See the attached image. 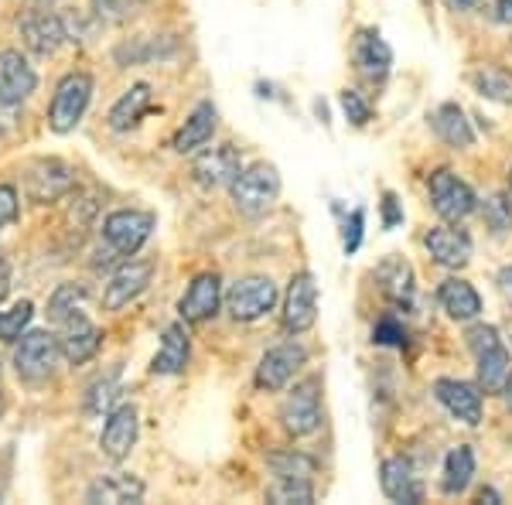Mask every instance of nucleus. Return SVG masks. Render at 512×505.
Here are the masks:
<instances>
[{"label":"nucleus","instance_id":"f257e3e1","mask_svg":"<svg viewBox=\"0 0 512 505\" xmlns=\"http://www.w3.org/2000/svg\"><path fill=\"white\" fill-rule=\"evenodd\" d=\"M465 345H468V352L475 355L478 386H482L485 393H499L502 383H506V376H509V369H512V359H509V349L502 345L495 325L468 328Z\"/></svg>","mask_w":512,"mask_h":505},{"label":"nucleus","instance_id":"f03ea898","mask_svg":"<svg viewBox=\"0 0 512 505\" xmlns=\"http://www.w3.org/2000/svg\"><path fill=\"white\" fill-rule=\"evenodd\" d=\"M229 192H233V205L243 215H263L270 209V205L277 202L280 195V175L274 164H250V168H243L236 175V181L229 185Z\"/></svg>","mask_w":512,"mask_h":505},{"label":"nucleus","instance_id":"7ed1b4c3","mask_svg":"<svg viewBox=\"0 0 512 505\" xmlns=\"http://www.w3.org/2000/svg\"><path fill=\"white\" fill-rule=\"evenodd\" d=\"M89 99H93V79L86 72H69L55 86L52 106H48V127L55 134H72L79 127V120L86 117Z\"/></svg>","mask_w":512,"mask_h":505},{"label":"nucleus","instance_id":"20e7f679","mask_svg":"<svg viewBox=\"0 0 512 505\" xmlns=\"http://www.w3.org/2000/svg\"><path fill=\"white\" fill-rule=\"evenodd\" d=\"M427 192H431L434 212L441 215L444 222H461L478 209L475 192L458 175H454L451 168L431 171V178H427Z\"/></svg>","mask_w":512,"mask_h":505},{"label":"nucleus","instance_id":"39448f33","mask_svg":"<svg viewBox=\"0 0 512 505\" xmlns=\"http://www.w3.org/2000/svg\"><path fill=\"white\" fill-rule=\"evenodd\" d=\"M154 226H158V219H154L151 212H137V209H120L113 215H106L103 222V239L110 243L113 253L120 256H134L140 246L151 239Z\"/></svg>","mask_w":512,"mask_h":505},{"label":"nucleus","instance_id":"423d86ee","mask_svg":"<svg viewBox=\"0 0 512 505\" xmlns=\"http://www.w3.org/2000/svg\"><path fill=\"white\" fill-rule=\"evenodd\" d=\"M280 424L291 437H308L321 427V393H318V379L294 386L287 393V400L280 403Z\"/></svg>","mask_w":512,"mask_h":505},{"label":"nucleus","instance_id":"0eeeda50","mask_svg":"<svg viewBox=\"0 0 512 505\" xmlns=\"http://www.w3.org/2000/svg\"><path fill=\"white\" fill-rule=\"evenodd\" d=\"M62 345L52 331H28L14 349V366L24 379H48L59 366Z\"/></svg>","mask_w":512,"mask_h":505},{"label":"nucleus","instance_id":"6e6552de","mask_svg":"<svg viewBox=\"0 0 512 505\" xmlns=\"http://www.w3.org/2000/svg\"><path fill=\"white\" fill-rule=\"evenodd\" d=\"M277 304V284L270 277H243L229 287L226 308L236 321H256Z\"/></svg>","mask_w":512,"mask_h":505},{"label":"nucleus","instance_id":"1a4fd4ad","mask_svg":"<svg viewBox=\"0 0 512 505\" xmlns=\"http://www.w3.org/2000/svg\"><path fill=\"white\" fill-rule=\"evenodd\" d=\"M318 321V284L308 270H301L284 297V328L291 335H304Z\"/></svg>","mask_w":512,"mask_h":505},{"label":"nucleus","instance_id":"9d476101","mask_svg":"<svg viewBox=\"0 0 512 505\" xmlns=\"http://www.w3.org/2000/svg\"><path fill=\"white\" fill-rule=\"evenodd\" d=\"M304 362H308V349H304L301 342L277 345V349H270L260 359V366H256V386L267 389V393H277V389H284L291 383L294 372L301 369Z\"/></svg>","mask_w":512,"mask_h":505},{"label":"nucleus","instance_id":"9b49d317","mask_svg":"<svg viewBox=\"0 0 512 505\" xmlns=\"http://www.w3.org/2000/svg\"><path fill=\"white\" fill-rule=\"evenodd\" d=\"M35 86L38 76L28 59L21 52H14V48H4L0 52V106H21L35 93Z\"/></svg>","mask_w":512,"mask_h":505},{"label":"nucleus","instance_id":"f8f14e48","mask_svg":"<svg viewBox=\"0 0 512 505\" xmlns=\"http://www.w3.org/2000/svg\"><path fill=\"white\" fill-rule=\"evenodd\" d=\"M434 396L451 417H458L461 424L475 427L482 420V386L465 383V379H437Z\"/></svg>","mask_w":512,"mask_h":505},{"label":"nucleus","instance_id":"ddd939ff","mask_svg":"<svg viewBox=\"0 0 512 505\" xmlns=\"http://www.w3.org/2000/svg\"><path fill=\"white\" fill-rule=\"evenodd\" d=\"M137 444V407L134 403H123L106 417L103 437H99V451L110 461H123Z\"/></svg>","mask_w":512,"mask_h":505},{"label":"nucleus","instance_id":"4468645a","mask_svg":"<svg viewBox=\"0 0 512 505\" xmlns=\"http://www.w3.org/2000/svg\"><path fill=\"white\" fill-rule=\"evenodd\" d=\"M239 171H243V157H239L233 144H222L198 157L192 175L202 188H222V185H233Z\"/></svg>","mask_w":512,"mask_h":505},{"label":"nucleus","instance_id":"2eb2a0df","mask_svg":"<svg viewBox=\"0 0 512 505\" xmlns=\"http://www.w3.org/2000/svg\"><path fill=\"white\" fill-rule=\"evenodd\" d=\"M219 301H222V280L219 273H198V277L188 284L185 297L178 301V311L185 321H209L216 318L219 311Z\"/></svg>","mask_w":512,"mask_h":505},{"label":"nucleus","instance_id":"dca6fc26","mask_svg":"<svg viewBox=\"0 0 512 505\" xmlns=\"http://www.w3.org/2000/svg\"><path fill=\"white\" fill-rule=\"evenodd\" d=\"M62 325H65V331L59 338V345H62L65 359H69L72 366H82V362L93 359L99 352V345H103V331H99L82 311H76L72 318H65Z\"/></svg>","mask_w":512,"mask_h":505},{"label":"nucleus","instance_id":"f3484780","mask_svg":"<svg viewBox=\"0 0 512 505\" xmlns=\"http://www.w3.org/2000/svg\"><path fill=\"white\" fill-rule=\"evenodd\" d=\"M424 246H427V253L448 270H461L472 260V236H468L465 229H451V226L427 229Z\"/></svg>","mask_w":512,"mask_h":505},{"label":"nucleus","instance_id":"a211bd4d","mask_svg":"<svg viewBox=\"0 0 512 505\" xmlns=\"http://www.w3.org/2000/svg\"><path fill=\"white\" fill-rule=\"evenodd\" d=\"M151 277H154L151 263H123V267L110 277V284H106V294H103L106 311H120L123 304H130L134 297L144 294L147 284H151Z\"/></svg>","mask_w":512,"mask_h":505},{"label":"nucleus","instance_id":"6ab92c4d","mask_svg":"<svg viewBox=\"0 0 512 505\" xmlns=\"http://www.w3.org/2000/svg\"><path fill=\"white\" fill-rule=\"evenodd\" d=\"M352 62L366 79H386L393 69V52H390V45L379 38V31L362 28L352 41Z\"/></svg>","mask_w":512,"mask_h":505},{"label":"nucleus","instance_id":"aec40b11","mask_svg":"<svg viewBox=\"0 0 512 505\" xmlns=\"http://www.w3.org/2000/svg\"><path fill=\"white\" fill-rule=\"evenodd\" d=\"M216 127H219V110L205 99V103H198L192 110V117L181 123L178 134L171 137V151H178V154L198 151V147L209 144L212 134H216Z\"/></svg>","mask_w":512,"mask_h":505},{"label":"nucleus","instance_id":"412c9836","mask_svg":"<svg viewBox=\"0 0 512 505\" xmlns=\"http://www.w3.org/2000/svg\"><path fill=\"white\" fill-rule=\"evenodd\" d=\"M76 185V171L69 168L65 161H38L35 171H31L28 178V195L35 198V202H55V198H62L69 188Z\"/></svg>","mask_w":512,"mask_h":505},{"label":"nucleus","instance_id":"4be33fe9","mask_svg":"<svg viewBox=\"0 0 512 505\" xmlns=\"http://www.w3.org/2000/svg\"><path fill=\"white\" fill-rule=\"evenodd\" d=\"M379 485L383 495L393 502H420L424 499V485L417 482L414 465L407 458H386L379 465Z\"/></svg>","mask_w":512,"mask_h":505},{"label":"nucleus","instance_id":"5701e85b","mask_svg":"<svg viewBox=\"0 0 512 505\" xmlns=\"http://www.w3.org/2000/svg\"><path fill=\"white\" fill-rule=\"evenodd\" d=\"M431 127L434 134L444 140L454 151H465V147L475 144V130H472V120L465 117L458 103H441L437 110L431 113Z\"/></svg>","mask_w":512,"mask_h":505},{"label":"nucleus","instance_id":"b1692460","mask_svg":"<svg viewBox=\"0 0 512 505\" xmlns=\"http://www.w3.org/2000/svg\"><path fill=\"white\" fill-rule=\"evenodd\" d=\"M437 301H441V308L448 311L451 321H475L478 314H482V297L468 280L461 277H448L441 287H437Z\"/></svg>","mask_w":512,"mask_h":505},{"label":"nucleus","instance_id":"393cba45","mask_svg":"<svg viewBox=\"0 0 512 505\" xmlns=\"http://www.w3.org/2000/svg\"><path fill=\"white\" fill-rule=\"evenodd\" d=\"M188 355H192V345H188L185 325H168L161 338V349L151 359V372L154 376H178L188 366Z\"/></svg>","mask_w":512,"mask_h":505},{"label":"nucleus","instance_id":"a878e982","mask_svg":"<svg viewBox=\"0 0 512 505\" xmlns=\"http://www.w3.org/2000/svg\"><path fill=\"white\" fill-rule=\"evenodd\" d=\"M21 35H24V45L38 55H52L62 41H69L62 18H55V14H31V18H24Z\"/></svg>","mask_w":512,"mask_h":505},{"label":"nucleus","instance_id":"bb28decb","mask_svg":"<svg viewBox=\"0 0 512 505\" xmlns=\"http://www.w3.org/2000/svg\"><path fill=\"white\" fill-rule=\"evenodd\" d=\"M376 280L383 287V294L396 304H410L414 301V267L400 256H386L383 263L376 267Z\"/></svg>","mask_w":512,"mask_h":505},{"label":"nucleus","instance_id":"cd10ccee","mask_svg":"<svg viewBox=\"0 0 512 505\" xmlns=\"http://www.w3.org/2000/svg\"><path fill=\"white\" fill-rule=\"evenodd\" d=\"M147 110H151V86H147V82H137V86H130L127 93L113 103L110 127L117 130V134H127L130 127H137Z\"/></svg>","mask_w":512,"mask_h":505},{"label":"nucleus","instance_id":"c85d7f7f","mask_svg":"<svg viewBox=\"0 0 512 505\" xmlns=\"http://www.w3.org/2000/svg\"><path fill=\"white\" fill-rule=\"evenodd\" d=\"M144 499V482L134 475H103L89 485L86 502H140Z\"/></svg>","mask_w":512,"mask_h":505},{"label":"nucleus","instance_id":"c756f323","mask_svg":"<svg viewBox=\"0 0 512 505\" xmlns=\"http://www.w3.org/2000/svg\"><path fill=\"white\" fill-rule=\"evenodd\" d=\"M472 478H475V451L468 444H458L444 458V478H441L444 495H461L472 485Z\"/></svg>","mask_w":512,"mask_h":505},{"label":"nucleus","instance_id":"7c9ffc66","mask_svg":"<svg viewBox=\"0 0 512 505\" xmlns=\"http://www.w3.org/2000/svg\"><path fill=\"white\" fill-rule=\"evenodd\" d=\"M267 465L274 471V478H304L308 482L315 475V461L301 451H277L267 458Z\"/></svg>","mask_w":512,"mask_h":505},{"label":"nucleus","instance_id":"2f4dec72","mask_svg":"<svg viewBox=\"0 0 512 505\" xmlns=\"http://www.w3.org/2000/svg\"><path fill=\"white\" fill-rule=\"evenodd\" d=\"M472 86L478 89V96L495 99V103H512V76L499 69H478L472 72Z\"/></svg>","mask_w":512,"mask_h":505},{"label":"nucleus","instance_id":"473e14b6","mask_svg":"<svg viewBox=\"0 0 512 505\" xmlns=\"http://www.w3.org/2000/svg\"><path fill=\"white\" fill-rule=\"evenodd\" d=\"M86 297H89L86 284H62L59 291L48 297V318L62 325L65 318H72V314L79 311V304L86 301Z\"/></svg>","mask_w":512,"mask_h":505},{"label":"nucleus","instance_id":"72a5a7b5","mask_svg":"<svg viewBox=\"0 0 512 505\" xmlns=\"http://www.w3.org/2000/svg\"><path fill=\"white\" fill-rule=\"evenodd\" d=\"M267 502L308 505V502H315V488H311V482H304V478H277V482L267 488Z\"/></svg>","mask_w":512,"mask_h":505},{"label":"nucleus","instance_id":"f704fd0d","mask_svg":"<svg viewBox=\"0 0 512 505\" xmlns=\"http://www.w3.org/2000/svg\"><path fill=\"white\" fill-rule=\"evenodd\" d=\"M117 393H120V366H113L103 379H96V383L89 386L86 413H93V417L96 413H103L113 400H117Z\"/></svg>","mask_w":512,"mask_h":505},{"label":"nucleus","instance_id":"c9c22d12","mask_svg":"<svg viewBox=\"0 0 512 505\" xmlns=\"http://www.w3.org/2000/svg\"><path fill=\"white\" fill-rule=\"evenodd\" d=\"M31 314H35L31 301H18L11 311H0V342H18L21 331L28 328Z\"/></svg>","mask_w":512,"mask_h":505},{"label":"nucleus","instance_id":"e433bc0d","mask_svg":"<svg viewBox=\"0 0 512 505\" xmlns=\"http://www.w3.org/2000/svg\"><path fill=\"white\" fill-rule=\"evenodd\" d=\"M482 215L485 222H489V229H495V233H509L512 229V195H492L485 198L482 205Z\"/></svg>","mask_w":512,"mask_h":505},{"label":"nucleus","instance_id":"4c0bfd02","mask_svg":"<svg viewBox=\"0 0 512 505\" xmlns=\"http://www.w3.org/2000/svg\"><path fill=\"white\" fill-rule=\"evenodd\" d=\"M338 103H342V113L349 117L352 127H366L369 117H373V110H369V103L362 99L355 89H342V96H338Z\"/></svg>","mask_w":512,"mask_h":505},{"label":"nucleus","instance_id":"58836bf2","mask_svg":"<svg viewBox=\"0 0 512 505\" xmlns=\"http://www.w3.org/2000/svg\"><path fill=\"white\" fill-rule=\"evenodd\" d=\"M373 342L376 345H403V342H407V328L386 314V318H379L373 325Z\"/></svg>","mask_w":512,"mask_h":505},{"label":"nucleus","instance_id":"ea45409f","mask_svg":"<svg viewBox=\"0 0 512 505\" xmlns=\"http://www.w3.org/2000/svg\"><path fill=\"white\" fill-rule=\"evenodd\" d=\"M362 226H366V209H355V212L349 215V222H345V239H342L345 256H352L355 250H359V243H362Z\"/></svg>","mask_w":512,"mask_h":505},{"label":"nucleus","instance_id":"a19ab883","mask_svg":"<svg viewBox=\"0 0 512 505\" xmlns=\"http://www.w3.org/2000/svg\"><path fill=\"white\" fill-rule=\"evenodd\" d=\"M18 219V192L14 185H0V229H7Z\"/></svg>","mask_w":512,"mask_h":505},{"label":"nucleus","instance_id":"79ce46f5","mask_svg":"<svg viewBox=\"0 0 512 505\" xmlns=\"http://www.w3.org/2000/svg\"><path fill=\"white\" fill-rule=\"evenodd\" d=\"M403 222V205H400V198H396L393 192H386L383 195V226L386 229H396Z\"/></svg>","mask_w":512,"mask_h":505},{"label":"nucleus","instance_id":"37998d69","mask_svg":"<svg viewBox=\"0 0 512 505\" xmlns=\"http://www.w3.org/2000/svg\"><path fill=\"white\" fill-rule=\"evenodd\" d=\"M495 284H499V291H502V297L512 304V267H502L499 273H495Z\"/></svg>","mask_w":512,"mask_h":505},{"label":"nucleus","instance_id":"c03bdc74","mask_svg":"<svg viewBox=\"0 0 512 505\" xmlns=\"http://www.w3.org/2000/svg\"><path fill=\"white\" fill-rule=\"evenodd\" d=\"M492 14H495V21H502V24H512V0H495Z\"/></svg>","mask_w":512,"mask_h":505},{"label":"nucleus","instance_id":"a18cd8bd","mask_svg":"<svg viewBox=\"0 0 512 505\" xmlns=\"http://www.w3.org/2000/svg\"><path fill=\"white\" fill-rule=\"evenodd\" d=\"M499 393H502V400H506V407L512 410V369H509V376H506V383H502Z\"/></svg>","mask_w":512,"mask_h":505},{"label":"nucleus","instance_id":"49530a36","mask_svg":"<svg viewBox=\"0 0 512 505\" xmlns=\"http://www.w3.org/2000/svg\"><path fill=\"white\" fill-rule=\"evenodd\" d=\"M478 499H482V502H499V492H495V488H482V492H478Z\"/></svg>","mask_w":512,"mask_h":505},{"label":"nucleus","instance_id":"de8ad7c7","mask_svg":"<svg viewBox=\"0 0 512 505\" xmlns=\"http://www.w3.org/2000/svg\"><path fill=\"white\" fill-rule=\"evenodd\" d=\"M7 287V263H4V256H0V291Z\"/></svg>","mask_w":512,"mask_h":505},{"label":"nucleus","instance_id":"09e8293b","mask_svg":"<svg viewBox=\"0 0 512 505\" xmlns=\"http://www.w3.org/2000/svg\"><path fill=\"white\" fill-rule=\"evenodd\" d=\"M509 195H512V171H509Z\"/></svg>","mask_w":512,"mask_h":505},{"label":"nucleus","instance_id":"8fccbe9b","mask_svg":"<svg viewBox=\"0 0 512 505\" xmlns=\"http://www.w3.org/2000/svg\"><path fill=\"white\" fill-rule=\"evenodd\" d=\"M458 4H475V0H458Z\"/></svg>","mask_w":512,"mask_h":505},{"label":"nucleus","instance_id":"3c124183","mask_svg":"<svg viewBox=\"0 0 512 505\" xmlns=\"http://www.w3.org/2000/svg\"><path fill=\"white\" fill-rule=\"evenodd\" d=\"M0 140H4V127H0Z\"/></svg>","mask_w":512,"mask_h":505}]
</instances>
